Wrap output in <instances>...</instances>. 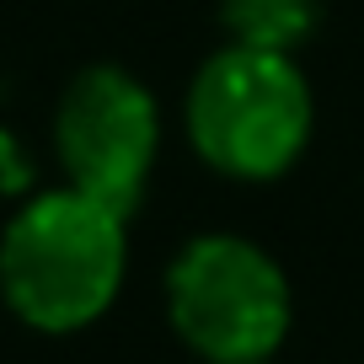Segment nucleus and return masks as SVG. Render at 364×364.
Here are the masks:
<instances>
[{"label": "nucleus", "mask_w": 364, "mask_h": 364, "mask_svg": "<svg viewBox=\"0 0 364 364\" xmlns=\"http://www.w3.org/2000/svg\"><path fill=\"white\" fill-rule=\"evenodd\" d=\"M129 220L70 182L38 188L0 225V306L38 338H75L118 306Z\"/></svg>", "instance_id": "nucleus-1"}, {"label": "nucleus", "mask_w": 364, "mask_h": 364, "mask_svg": "<svg viewBox=\"0 0 364 364\" xmlns=\"http://www.w3.org/2000/svg\"><path fill=\"white\" fill-rule=\"evenodd\" d=\"M182 134L198 166L241 188H268L316 139V91L295 54L220 43L182 91Z\"/></svg>", "instance_id": "nucleus-2"}, {"label": "nucleus", "mask_w": 364, "mask_h": 364, "mask_svg": "<svg viewBox=\"0 0 364 364\" xmlns=\"http://www.w3.org/2000/svg\"><path fill=\"white\" fill-rule=\"evenodd\" d=\"M166 327L198 364L273 359L295 327L284 262L241 230H198L161 273Z\"/></svg>", "instance_id": "nucleus-3"}, {"label": "nucleus", "mask_w": 364, "mask_h": 364, "mask_svg": "<svg viewBox=\"0 0 364 364\" xmlns=\"http://www.w3.org/2000/svg\"><path fill=\"white\" fill-rule=\"evenodd\" d=\"M161 102L156 91L118 59H91L59 86L48 145L59 161V182L102 198L124 220L139 215L161 161Z\"/></svg>", "instance_id": "nucleus-4"}, {"label": "nucleus", "mask_w": 364, "mask_h": 364, "mask_svg": "<svg viewBox=\"0 0 364 364\" xmlns=\"http://www.w3.org/2000/svg\"><path fill=\"white\" fill-rule=\"evenodd\" d=\"M321 16L327 0H220V27L230 43L279 48V54H300L321 33Z\"/></svg>", "instance_id": "nucleus-5"}, {"label": "nucleus", "mask_w": 364, "mask_h": 364, "mask_svg": "<svg viewBox=\"0 0 364 364\" xmlns=\"http://www.w3.org/2000/svg\"><path fill=\"white\" fill-rule=\"evenodd\" d=\"M247 364H273V359H247Z\"/></svg>", "instance_id": "nucleus-6"}]
</instances>
